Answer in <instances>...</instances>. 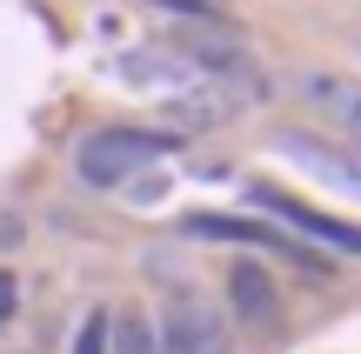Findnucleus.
Instances as JSON below:
<instances>
[{
    "instance_id": "7",
    "label": "nucleus",
    "mask_w": 361,
    "mask_h": 354,
    "mask_svg": "<svg viewBox=\"0 0 361 354\" xmlns=\"http://www.w3.org/2000/svg\"><path fill=\"white\" fill-rule=\"evenodd\" d=\"M228 308L247 321V328H274L281 294H274V281H268V267H261V261H234L228 267Z\"/></svg>"
},
{
    "instance_id": "12",
    "label": "nucleus",
    "mask_w": 361,
    "mask_h": 354,
    "mask_svg": "<svg viewBox=\"0 0 361 354\" xmlns=\"http://www.w3.org/2000/svg\"><path fill=\"white\" fill-rule=\"evenodd\" d=\"M7 308H13V274H0V321H7Z\"/></svg>"
},
{
    "instance_id": "6",
    "label": "nucleus",
    "mask_w": 361,
    "mask_h": 354,
    "mask_svg": "<svg viewBox=\"0 0 361 354\" xmlns=\"http://www.w3.org/2000/svg\"><path fill=\"white\" fill-rule=\"evenodd\" d=\"M241 101H247V94L221 87V80H194V87H180V94H168V101H161V114H168L174 127L201 134V127H221V120H234V114H241Z\"/></svg>"
},
{
    "instance_id": "10",
    "label": "nucleus",
    "mask_w": 361,
    "mask_h": 354,
    "mask_svg": "<svg viewBox=\"0 0 361 354\" xmlns=\"http://www.w3.org/2000/svg\"><path fill=\"white\" fill-rule=\"evenodd\" d=\"M74 354H107V315H87V321H80Z\"/></svg>"
},
{
    "instance_id": "3",
    "label": "nucleus",
    "mask_w": 361,
    "mask_h": 354,
    "mask_svg": "<svg viewBox=\"0 0 361 354\" xmlns=\"http://www.w3.org/2000/svg\"><path fill=\"white\" fill-rule=\"evenodd\" d=\"M154 341H161V354H234L221 315L201 301V294H174L168 315H161V328H154Z\"/></svg>"
},
{
    "instance_id": "11",
    "label": "nucleus",
    "mask_w": 361,
    "mask_h": 354,
    "mask_svg": "<svg viewBox=\"0 0 361 354\" xmlns=\"http://www.w3.org/2000/svg\"><path fill=\"white\" fill-rule=\"evenodd\" d=\"M154 7L180 13V20H207V13H214V7H207V0H154Z\"/></svg>"
},
{
    "instance_id": "2",
    "label": "nucleus",
    "mask_w": 361,
    "mask_h": 354,
    "mask_svg": "<svg viewBox=\"0 0 361 354\" xmlns=\"http://www.w3.org/2000/svg\"><path fill=\"white\" fill-rule=\"evenodd\" d=\"M188 234H194V241H241V248H268V254H281V261H295L308 281H328V274H335L322 254L295 248L288 234H274V227H261V221H241V214H188Z\"/></svg>"
},
{
    "instance_id": "9",
    "label": "nucleus",
    "mask_w": 361,
    "mask_h": 354,
    "mask_svg": "<svg viewBox=\"0 0 361 354\" xmlns=\"http://www.w3.org/2000/svg\"><path fill=\"white\" fill-rule=\"evenodd\" d=\"M107 354H161L154 321H147V315H114V328H107Z\"/></svg>"
},
{
    "instance_id": "4",
    "label": "nucleus",
    "mask_w": 361,
    "mask_h": 354,
    "mask_svg": "<svg viewBox=\"0 0 361 354\" xmlns=\"http://www.w3.org/2000/svg\"><path fill=\"white\" fill-rule=\"evenodd\" d=\"M274 147H281L288 160H301L314 181H328V187H341V194L361 201V147L322 141V134H301V127H281V134H274Z\"/></svg>"
},
{
    "instance_id": "5",
    "label": "nucleus",
    "mask_w": 361,
    "mask_h": 354,
    "mask_svg": "<svg viewBox=\"0 0 361 354\" xmlns=\"http://www.w3.org/2000/svg\"><path fill=\"white\" fill-rule=\"evenodd\" d=\"M247 201H255L261 214H281L295 234H308V241H328V248H341V254H361V227L348 221H335V214H322V208H301L295 194H281V187H247Z\"/></svg>"
},
{
    "instance_id": "1",
    "label": "nucleus",
    "mask_w": 361,
    "mask_h": 354,
    "mask_svg": "<svg viewBox=\"0 0 361 354\" xmlns=\"http://www.w3.org/2000/svg\"><path fill=\"white\" fill-rule=\"evenodd\" d=\"M161 154H168V134L94 127V134H80V147H74V174L87 187H121V181H134V167H154Z\"/></svg>"
},
{
    "instance_id": "8",
    "label": "nucleus",
    "mask_w": 361,
    "mask_h": 354,
    "mask_svg": "<svg viewBox=\"0 0 361 354\" xmlns=\"http://www.w3.org/2000/svg\"><path fill=\"white\" fill-rule=\"evenodd\" d=\"M301 94H308L314 114H328L341 134L361 141V80L355 74H301Z\"/></svg>"
}]
</instances>
